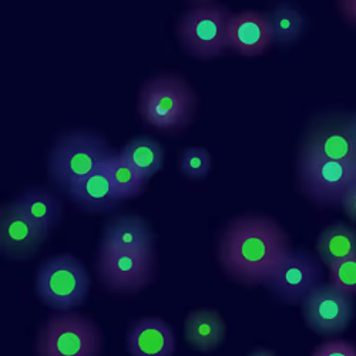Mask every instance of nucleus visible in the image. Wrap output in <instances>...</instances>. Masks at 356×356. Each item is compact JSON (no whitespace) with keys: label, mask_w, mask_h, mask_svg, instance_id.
<instances>
[{"label":"nucleus","mask_w":356,"mask_h":356,"mask_svg":"<svg viewBox=\"0 0 356 356\" xmlns=\"http://www.w3.org/2000/svg\"><path fill=\"white\" fill-rule=\"evenodd\" d=\"M300 191L319 209H341L346 190L355 183L356 164L326 160L300 153L298 167Z\"/></svg>","instance_id":"0eeeda50"},{"label":"nucleus","mask_w":356,"mask_h":356,"mask_svg":"<svg viewBox=\"0 0 356 356\" xmlns=\"http://www.w3.org/2000/svg\"><path fill=\"white\" fill-rule=\"evenodd\" d=\"M13 204L47 234L62 220V201L44 188H31L19 195Z\"/></svg>","instance_id":"a211bd4d"},{"label":"nucleus","mask_w":356,"mask_h":356,"mask_svg":"<svg viewBox=\"0 0 356 356\" xmlns=\"http://www.w3.org/2000/svg\"><path fill=\"white\" fill-rule=\"evenodd\" d=\"M312 356H356V345L345 339H330L321 343Z\"/></svg>","instance_id":"393cba45"},{"label":"nucleus","mask_w":356,"mask_h":356,"mask_svg":"<svg viewBox=\"0 0 356 356\" xmlns=\"http://www.w3.org/2000/svg\"><path fill=\"white\" fill-rule=\"evenodd\" d=\"M232 13L228 8L205 2L187 9L177 24L184 50L200 60L217 58L229 49L228 27Z\"/></svg>","instance_id":"20e7f679"},{"label":"nucleus","mask_w":356,"mask_h":356,"mask_svg":"<svg viewBox=\"0 0 356 356\" xmlns=\"http://www.w3.org/2000/svg\"><path fill=\"white\" fill-rule=\"evenodd\" d=\"M108 160V159H107ZM72 201L86 213H107L123 200L117 195L104 164L67 190Z\"/></svg>","instance_id":"2eb2a0df"},{"label":"nucleus","mask_w":356,"mask_h":356,"mask_svg":"<svg viewBox=\"0 0 356 356\" xmlns=\"http://www.w3.org/2000/svg\"><path fill=\"white\" fill-rule=\"evenodd\" d=\"M181 172L191 180H201L211 170V156L201 147H188L180 157Z\"/></svg>","instance_id":"5701e85b"},{"label":"nucleus","mask_w":356,"mask_h":356,"mask_svg":"<svg viewBox=\"0 0 356 356\" xmlns=\"http://www.w3.org/2000/svg\"><path fill=\"white\" fill-rule=\"evenodd\" d=\"M330 282L341 293L356 296V258L341 259L330 266Z\"/></svg>","instance_id":"b1692460"},{"label":"nucleus","mask_w":356,"mask_h":356,"mask_svg":"<svg viewBox=\"0 0 356 356\" xmlns=\"http://www.w3.org/2000/svg\"><path fill=\"white\" fill-rule=\"evenodd\" d=\"M47 232L26 217L13 204L0 211V251L9 259H27L36 255L47 240Z\"/></svg>","instance_id":"f8f14e48"},{"label":"nucleus","mask_w":356,"mask_h":356,"mask_svg":"<svg viewBox=\"0 0 356 356\" xmlns=\"http://www.w3.org/2000/svg\"><path fill=\"white\" fill-rule=\"evenodd\" d=\"M113 154L103 137L90 131L63 134L51 148L49 172L51 180L65 190L100 168Z\"/></svg>","instance_id":"7ed1b4c3"},{"label":"nucleus","mask_w":356,"mask_h":356,"mask_svg":"<svg viewBox=\"0 0 356 356\" xmlns=\"http://www.w3.org/2000/svg\"><path fill=\"white\" fill-rule=\"evenodd\" d=\"M103 335L99 325L77 312L51 315L38 335V356H100Z\"/></svg>","instance_id":"39448f33"},{"label":"nucleus","mask_w":356,"mask_h":356,"mask_svg":"<svg viewBox=\"0 0 356 356\" xmlns=\"http://www.w3.org/2000/svg\"><path fill=\"white\" fill-rule=\"evenodd\" d=\"M122 157L130 163L144 178L148 180L157 174L164 163V152L160 143L148 137L131 140L120 152Z\"/></svg>","instance_id":"aec40b11"},{"label":"nucleus","mask_w":356,"mask_h":356,"mask_svg":"<svg viewBox=\"0 0 356 356\" xmlns=\"http://www.w3.org/2000/svg\"><path fill=\"white\" fill-rule=\"evenodd\" d=\"M131 356H172L175 338L168 322L157 316H145L131 323L126 337Z\"/></svg>","instance_id":"4468645a"},{"label":"nucleus","mask_w":356,"mask_h":356,"mask_svg":"<svg viewBox=\"0 0 356 356\" xmlns=\"http://www.w3.org/2000/svg\"><path fill=\"white\" fill-rule=\"evenodd\" d=\"M225 322L214 309L191 311L186 319V339L188 343L201 350H216L224 341Z\"/></svg>","instance_id":"f3484780"},{"label":"nucleus","mask_w":356,"mask_h":356,"mask_svg":"<svg viewBox=\"0 0 356 356\" xmlns=\"http://www.w3.org/2000/svg\"><path fill=\"white\" fill-rule=\"evenodd\" d=\"M248 356H278L274 350L265 349V348H258L254 352H251Z\"/></svg>","instance_id":"cd10ccee"},{"label":"nucleus","mask_w":356,"mask_h":356,"mask_svg":"<svg viewBox=\"0 0 356 356\" xmlns=\"http://www.w3.org/2000/svg\"><path fill=\"white\" fill-rule=\"evenodd\" d=\"M111 184L123 201L138 197L145 188V178L120 153H113L104 163Z\"/></svg>","instance_id":"412c9836"},{"label":"nucleus","mask_w":356,"mask_h":356,"mask_svg":"<svg viewBox=\"0 0 356 356\" xmlns=\"http://www.w3.org/2000/svg\"><path fill=\"white\" fill-rule=\"evenodd\" d=\"M341 209L356 224V183H353L343 194Z\"/></svg>","instance_id":"a878e982"},{"label":"nucleus","mask_w":356,"mask_h":356,"mask_svg":"<svg viewBox=\"0 0 356 356\" xmlns=\"http://www.w3.org/2000/svg\"><path fill=\"white\" fill-rule=\"evenodd\" d=\"M197 99L190 84L178 74H160L140 90L138 111L143 122L157 131L177 133L187 127Z\"/></svg>","instance_id":"f03ea898"},{"label":"nucleus","mask_w":356,"mask_h":356,"mask_svg":"<svg viewBox=\"0 0 356 356\" xmlns=\"http://www.w3.org/2000/svg\"><path fill=\"white\" fill-rule=\"evenodd\" d=\"M308 328L321 337L342 334L355 316V302L331 282L318 284L301 302Z\"/></svg>","instance_id":"1a4fd4ad"},{"label":"nucleus","mask_w":356,"mask_h":356,"mask_svg":"<svg viewBox=\"0 0 356 356\" xmlns=\"http://www.w3.org/2000/svg\"><path fill=\"white\" fill-rule=\"evenodd\" d=\"M293 248L286 231L271 217L245 214L220 232L217 257L228 280L248 288L265 285Z\"/></svg>","instance_id":"f257e3e1"},{"label":"nucleus","mask_w":356,"mask_h":356,"mask_svg":"<svg viewBox=\"0 0 356 356\" xmlns=\"http://www.w3.org/2000/svg\"><path fill=\"white\" fill-rule=\"evenodd\" d=\"M154 235L148 222L134 214L113 218L104 228L102 248L123 251L154 250Z\"/></svg>","instance_id":"dca6fc26"},{"label":"nucleus","mask_w":356,"mask_h":356,"mask_svg":"<svg viewBox=\"0 0 356 356\" xmlns=\"http://www.w3.org/2000/svg\"><path fill=\"white\" fill-rule=\"evenodd\" d=\"M300 153L356 164V141L349 130L348 117H330L314 124Z\"/></svg>","instance_id":"9b49d317"},{"label":"nucleus","mask_w":356,"mask_h":356,"mask_svg":"<svg viewBox=\"0 0 356 356\" xmlns=\"http://www.w3.org/2000/svg\"><path fill=\"white\" fill-rule=\"evenodd\" d=\"M348 126H349V130L356 141V111L352 113L350 115H348Z\"/></svg>","instance_id":"c85d7f7f"},{"label":"nucleus","mask_w":356,"mask_h":356,"mask_svg":"<svg viewBox=\"0 0 356 356\" xmlns=\"http://www.w3.org/2000/svg\"><path fill=\"white\" fill-rule=\"evenodd\" d=\"M355 183H356V178H355Z\"/></svg>","instance_id":"7c9ffc66"},{"label":"nucleus","mask_w":356,"mask_h":356,"mask_svg":"<svg viewBox=\"0 0 356 356\" xmlns=\"http://www.w3.org/2000/svg\"><path fill=\"white\" fill-rule=\"evenodd\" d=\"M318 255L307 250H293L264 286L285 305H298L323 281V270Z\"/></svg>","instance_id":"9d476101"},{"label":"nucleus","mask_w":356,"mask_h":356,"mask_svg":"<svg viewBox=\"0 0 356 356\" xmlns=\"http://www.w3.org/2000/svg\"><path fill=\"white\" fill-rule=\"evenodd\" d=\"M274 33V42L281 46H289L298 40L304 31L307 20L301 10L291 3H280L270 15Z\"/></svg>","instance_id":"4be33fe9"},{"label":"nucleus","mask_w":356,"mask_h":356,"mask_svg":"<svg viewBox=\"0 0 356 356\" xmlns=\"http://www.w3.org/2000/svg\"><path fill=\"white\" fill-rule=\"evenodd\" d=\"M198 3H205V2H211V0H197Z\"/></svg>","instance_id":"c756f323"},{"label":"nucleus","mask_w":356,"mask_h":356,"mask_svg":"<svg viewBox=\"0 0 356 356\" xmlns=\"http://www.w3.org/2000/svg\"><path fill=\"white\" fill-rule=\"evenodd\" d=\"M92 280L81 261L70 254H60L44 261L38 273L36 291L47 307L67 312L80 307L88 292Z\"/></svg>","instance_id":"423d86ee"},{"label":"nucleus","mask_w":356,"mask_h":356,"mask_svg":"<svg viewBox=\"0 0 356 356\" xmlns=\"http://www.w3.org/2000/svg\"><path fill=\"white\" fill-rule=\"evenodd\" d=\"M337 8L342 19L352 27H356V0H337Z\"/></svg>","instance_id":"bb28decb"},{"label":"nucleus","mask_w":356,"mask_h":356,"mask_svg":"<svg viewBox=\"0 0 356 356\" xmlns=\"http://www.w3.org/2000/svg\"><path fill=\"white\" fill-rule=\"evenodd\" d=\"M229 49L244 57H257L268 50L274 42L270 16L245 10L231 16L228 27Z\"/></svg>","instance_id":"ddd939ff"},{"label":"nucleus","mask_w":356,"mask_h":356,"mask_svg":"<svg viewBox=\"0 0 356 356\" xmlns=\"http://www.w3.org/2000/svg\"><path fill=\"white\" fill-rule=\"evenodd\" d=\"M315 251L328 268L341 259L356 258V229L345 222L331 224L319 234Z\"/></svg>","instance_id":"6ab92c4d"},{"label":"nucleus","mask_w":356,"mask_h":356,"mask_svg":"<svg viewBox=\"0 0 356 356\" xmlns=\"http://www.w3.org/2000/svg\"><path fill=\"white\" fill-rule=\"evenodd\" d=\"M156 264L154 250L123 251L100 247L96 274L108 292L136 293L153 282Z\"/></svg>","instance_id":"6e6552de"}]
</instances>
